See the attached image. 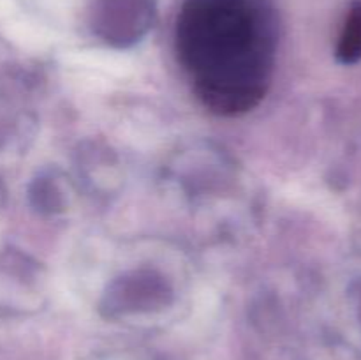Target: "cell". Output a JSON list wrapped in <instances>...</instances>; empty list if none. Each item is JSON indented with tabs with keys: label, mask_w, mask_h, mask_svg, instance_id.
<instances>
[{
	"label": "cell",
	"mask_w": 361,
	"mask_h": 360,
	"mask_svg": "<svg viewBox=\"0 0 361 360\" xmlns=\"http://www.w3.org/2000/svg\"><path fill=\"white\" fill-rule=\"evenodd\" d=\"M176 49L201 101L238 115L264 97L274 69V39L256 0H187Z\"/></svg>",
	"instance_id": "6da1fadb"
},
{
	"label": "cell",
	"mask_w": 361,
	"mask_h": 360,
	"mask_svg": "<svg viewBox=\"0 0 361 360\" xmlns=\"http://www.w3.org/2000/svg\"><path fill=\"white\" fill-rule=\"evenodd\" d=\"M337 56L344 64H355L361 59V4H356L349 13L338 41Z\"/></svg>",
	"instance_id": "7a4b0ae2"
}]
</instances>
